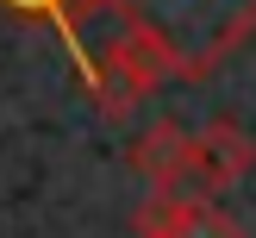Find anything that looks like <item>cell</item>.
<instances>
[{
    "label": "cell",
    "instance_id": "obj_4",
    "mask_svg": "<svg viewBox=\"0 0 256 238\" xmlns=\"http://www.w3.org/2000/svg\"><path fill=\"white\" fill-rule=\"evenodd\" d=\"M132 238H244V225L219 200H188V194H156L150 188L132 207Z\"/></svg>",
    "mask_w": 256,
    "mask_h": 238
},
{
    "label": "cell",
    "instance_id": "obj_3",
    "mask_svg": "<svg viewBox=\"0 0 256 238\" xmlns=\"http://www.w3.org/2000/svg\"><path fill=\"white\" fill-rule=\"evenodd\" d=\"M132 169L144 175L156 194H188V200H219L206 175V157H200V138L175 119H156L144 138L132 144Z\"/></svg>",
    "mask_w": 256,
    "mask_h": 238
},
{
    "label": "cell",
    "instance_id": "obj_6",
    "mask_svg": "<svg viewBox=\"0 0 256 238\" xmlns=\"http://www.w3.org/2000/svg\"><path fill=\"white\" fill-rule=\"evenodd\" d=\"M6 13H19V19H44L50 32L62 38V50H69L75 75L88 69V0H0Z\"/></svg>",
    "mask_w": 256,
    "mask_h": 238
},
{
    "label": "cell",
    "instance_id": "obj_5",
    "mask_svg": "<svg viewBox=\"0 0 256 238\" xmlns=\"http://www.w3.org/2000/svg\"><path fill=\"white\" fill-rule=\"evenodd\" d=\"M194 138H200V157H206V175H212V188H219V194L256 169V132H250L244 119H232V113L206 119Z\"/></svg>",
    "mask_w": 256,
    "mask_h": 238
},
{
    "label": "cell",
    "instance_id": "obj_2",
    "mask_svg": "<svg viewBox=\"0 0 256 238\" xmlns=\"http://www.w3.org/2000/svg\"><path fill=\"white\" fill-rule=\"evenodd\" d=\"M169 82H182V69H175L150 38H132V32H100L94 50H88V69H82V88L112 119H125L132 107L156 100Z\"/></svg>",
    "mask_w": 256,
    "mask_h": 238
},
{
    "label": "cell",
    "instance_id": "obj_1",
    "mask_svg": "<svg viewBox=\"0 0 256 238\" xmlns=\"http://www.w3.org/2000/svg\"><path fill=\"white\" fill-rule=\"evenodd\" d=\"M100 32L150 38L182 82H206L232 50L250 44L256 0H88V50Z\"/></svg>",
    "mask_w": 256,
    "mask_h": 238
}]
</instances>
